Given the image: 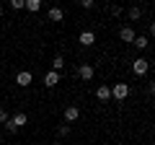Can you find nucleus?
<instances>
[{"label":"nucleus","instance_id":"obj_16","mask_svg":"<svg viewBox=\"0 0 155 145\" xmlns=\"http://www.w3.org/2000/svg\"><path fill=\"white\" fill-rule=\"evenodd\" d=\"M129 18L137 21V18H140V8H129Z\"/></svg>","mask_w":155,"mask_h":145},{"label":"nucleus","instance_id":"obj_7","mask_svg":"<svg viewBox=\"0 0 155 145\" xmlns=\"http://www.w3.org/2000/svg\"><path fill=\"white\" fill-rule=\"evenodd\" d=\"M78 75H80L83 80H91L93 78V65H80L78 67Z\"/></svg>","mask_w":155,"mask_h":145},{"label":"nucleus","instance_id":"obj_19","mask_svg":"<svg viewBox=\"0 0 155 145\" xmlns=\"http://www.w3.org/2000/svg\"><path fill=\"white\" fill-rule=\"evenodd\" d=\"M0 16H3V5H0Z\"/></svg>","mask_w":155,"mask_h":145},{"label":"nucleus","instance_id":"obj_1","mask_svg":"<svg viewBox=\"0 0 155 145\" xmlns=\"http://www.w3.org/2000/svg\"><path fill=\"white\" fill-rule=\"evenodd\" d=\"M26 114H23V112H18V114H13V117H8V122H5V130H8V132H16V130H21L23 127V124H26Z\"/></svg>","mask_w":155,"mask_h":145},{"label":"nucleus","instance_id":"obj_3","mask_svg":"<svg viewBox=\"0 0 155 145\" xmlns=\"http://www.w3.org/2000/svg\"><path fill=\"white\" fill-rule=\"evenodd\" d=\"M147 70H150V62L145 60V57H137L134 65H132V72H134V75H145Z\"/></svg>","mask_w":155,"mask_h":145},{"label":"nucleus","instance_id":"obj_9","mask_svg":"<svg viewBox=\"0 0 155 145\" xmlns=\"http://www.w3.org/2000/svg\"><path fill=\"white\" fill-rule=\"evenodd\" d=\"M78 117H80V109H78V106H67L65 109V119L67 122H75Z\"/></svg>","mask_w":155,"mask_h":145},{"label":"nucleus","instance_id":"obj_10","mask_svg":"<svg viewBox=\"0 0 155 145\" xmlns=\"http://www.w3.org/2000/svg\"><path fill=\"white\" fill-rule=\"evenodd\" d=\"M96 96H98L101 101H109L111 99V88L109 86H98V88H96Z\"/></svg>","mask_w":155,"mask_h":145},{"label":"nucleus","instance_id":"obj_11","mask_svg":"<svg viewBox=\"0 0 155 145\" xmlns=\"http://www.w3.org/2000/svg\"><path fill=\"white\" fill-rule=\"evenodd\" d=\"M23 8H26V11H31V13H36L39 8H41V0H26V3H23Z\"/></svg>","mask_w":155,"mask_h":145},{"label":"nucleus","instance_id":"obj_12","mask_svg":"<svg viewBox=\"0 0 155 145\" xmlns=\"http://www.w3.org/2000/svg\"><path fill=\"white\" fill-rule=\"evenodd\" d=\"M62 8H49V21H62Z\"/></svg>","mask_w":155,"mask_h":145},{"label":"nucleus","instance_id":"obj_17","mask_svg":"<svg viewBox=\"0 0 155 145\" xmlns=\"http://www.w3.org/2000/svg\"><path fill=\"white\" fill-rule=\"evenodd\" d=\"M8 122V112H5V109H0V124H5Z\"/></svg>","mask_w":155,"mask_h":145},{"label":"nucleus","instance_id":"obj_20","mask_svg":"<svg viewBox=\"0 0 155 145\" xmlns=\"http://www.w3.org/2000/svg\"><path fill=\"white\" fill-rule=\"evenodd\" d=\"M0 145H3V137H0Z\"/></svg>","mask_w":155,"mask_h":145},{"label":"nucleus","instance_id":"obj_2","mask_svg":"<svg viewBox=\"0 0 155 145\" xmlns=\"http://www.w3.org/2000/svg\"><path fill=\"white\" fill-rule=\"evenodd\" d=\"M129 96V86L127 83H116L114 88H111V99H116V101H124Z\"/></svg>","mask_w":155,"mask_h":145},{"label":"nucleus","instance_id":"obj_6","mask_svg":"<svg viewBox=\"0 0 155 145\" xmlns=\"http://www.w3.org/2000/svg\"><path fill=\"white\" fill-rule=\"evenodd\" d=\"M78 42H80L83 47H91V44L96 42V34H93V31H83L80 36H78Z\"/></svg>","mask_w":155,"mask_h":145},{"label":"nucleus","instance_id":"obj_13","mask_svg":"<svg viewBox=\"0 0 155 145\" xmlns=\"http://www.w3.org/2000/svg\"><path fill=\"white\" fill-rule=\"evenodd\" d=\"M132 44L137 47V49H145V47H147L150 42H147V36H134V42H132Z\"/></svg>","mask_w":155,"mask_h":145},{"label":"nucleus","instance_id":"obj_4","mask_svg":"<svg viewBox=\"0 0 155 145\" xmlns=\"http://www.w3.org/2000/svg\"><path fill=\"white\" fill-rule=\"evenodd\" d=\"M31 80H34V75H31L28 70H21V72L16 75V83L21 86V88H26V86H31Z\"/></svg>","mask_w":155,"mask_h":145},{"label":"nucleus","instance_id":"obj_8","mask_svg":"<svg viewBox=\"0 0 155 145\" xmlns=\"http://www.w3.org/2000/svg\"><path fill=\"white\" fill-rule=\"evenodd\" d=\"M134 36H137V34H134V31H132L129 26H124L122 31H119V39H122V42H129V44L134 42Z\"/></svg>","mask_w":155,"mask_h":145},{"label":"nucleus","instance_id":"obj_15","mask_svg":"<svg viewBox=\"0 0 155 145\" xmlns=\"http://www.w3.org/2000/svg\"><path fill=\"white\" fill-rule=\"evenodd\" d=\"M11 8H13V11H21V8H23V0H11Z\"/></svg>","mask_w":155,"mask_h":145},{"label":"nucleus","instance_id":"obj_5","mask_svg":"<svg viewBox=\"0 0 155 145\" xmlns=\"http://www.w3.org/2000/svg\"><path fill=\"white\" fill-rule=\"evenodd\" d=\"M57 83H60V72L49 70V72H47V75H44V86H47V88H54Z\"/></svg>","mask_w":155,"mask_h":145},{"label":"nucleus","instance_id":"obj_14","mask_svg":"<svg viewBox=\"0 0 155 145\" xmlns=\"http://www.w3.org/2000/svg\"><path fill=\"white\" fill-rule=\"evenodd\" d=\"M62 65H65V60H62V57L57 55L54 60H52V70H54V72H60V70H62Z\"/></svg>","mask_w":155,"mask_h":145},{"label":"nucleus","instance_id":"obj_18","mask_svg":"<svg viewBox=\"0 0 155 145\" xmlns=\"http://www.w3.org/2000/svg\"><path fill=\"white\" fill-rule=\"evenodd\" d=\"M60 135H62V137H65V135H70V127H67V124H62V127H60Z\"/></svg>","mask_w":155,"mask_h":145}]
</instances>
